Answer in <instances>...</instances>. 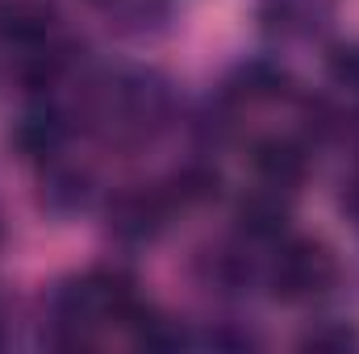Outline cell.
Wrapping results in <instances>:
<instances>
[{
  "label": "cell",
  "mask_w": 359,
  "mask_h": 354,
  "mask_svg": "<svg viewBox=\"0 0 359 354\" xmlns=\"http://www.w3.org/2000/svg\"><path fill=\"white\" fill-rule=\"evenodd\" d=\"M38 204L55 217H67V213H80L88 204V171L80 167H67V163H55L46 176H42V192H38Z\"/></svg>",
  "instance_id": "9"
},
{
  "label": "cell",
  "mask_w": 359,
  "mask_h": 354,
  "mask_svg": "<svg viewBox=\"0 0 359 354\" xmlns=\"http://www.w3.org/2000/svg\"><path fill=\"white\" fill-rule=\"evenodd\" d=\"M63 138H67V117L46 104L21 113V121L8 134V142L21 150V159H50V155H59Z\"/></svg>",
  "instance_id": "6"
},
{
  "label": "cell",
  "mask_w": 359,
  "mask_h": 354,
  "mask_svg": "<svg viewBox=\"0 0 359 354\" xmlns=\"http://www.w3.org/2000/svg\"><path fill=\"white\" fill-rule=\"evenodd\" d=\"M347 129H351V138H355V146H359V113L351 117V121H347Z\"/></svg>",
  "instance_id": "16"
},
{
  "label": "cell",
  "mask_w": 359,
  "mask_h": 354,
  "mask_svg": "<svg viewBox=\"0 0 359 354\" xmlns=\"http://www.w3.org/2000/svg\"><path fill=\"white\" fill-rule=\"evenodd\" d=\"M268 283L276 300H288V304L318 300L339 283V259L318 238H292L276 250L268 267Z\"/></svg>",
  "instance_id": "1"
},
{
  "label": "cell",
  "mask_w": 359,
  "mask_h": 354,
  "mask_svg": "<svg viewBox=\"0 0 359 354\" xmlns=\"http://www.w3.org/2000/svg\"><path fill=\"white\" fill-rule=\"evenodd\" d=\"M326 76L347 92H359V42H339L326 55Z\"/></svg>",
  "instance_id": "13"
},
{
  "label": "cell",
  "mask_w": 359,
  "mask_h": 354,
  "mask_svg": "<svg viewBox=\"0 0 359 354\" xmlns=\"http://www.w3.org/2000/svg\"><path fill=\"white\" fill-rule=\"evenodd\" d=\"M55 29L50 0H0V38L8 46H38Z\"/></svg>",
  "instance_id": "7"
},
{
  "label": "cell",
  "mask_w": 359,
  "mask_h": 354,
  "mask_svg": "<svg viewBox=\"0 0 359 354\" xmlns=\"http://www.w3.org/2000/svg\"><path fill=\"white\" fill-rule=\"evenodd\" d=\"M339 208L343 213H351L359 221V167H355V176L351 179H343V192H339Z\"/></svg>",
  "instance_id": "15"
},
{
  "label": "cell",
  "mask_w": 359,
  "mask_h": 354,
  "mask_svg": "<svg viewBox=\"0 0 359 354\" xmlns=\"http://www.w3.org/2000/svg\"><path fill=\"white\" fill-rule=\"evenodd\" d=\"M163 192H168V200H172V208H196V204H209V200H217V192H222V176L209 167V163H184L176 176L163 183Z\"/></svg>",
  "instance_id": "11"
},
{
  "label": "cell",
  "mask_w": 359,
  "mask_h": 354,
  "mask_svg": "<svg viewBox=\"0 0 359 354\" xmlns=\"http://www.w3.org/2000/svg\"><path fill=\"white\" fill-rule=\"evenodd\" d=\"M109 234L130 242V246H142V242H155L172 217V200L163 187H121L113 200H109Z\"/></svg>",
  "instance_id": "2"
},
{
  "label": "cell",
  "mask_w": 359,
  "mask_h": 354,
  "mask_svg": "<svg viewBox=\"0 0 359 354\" xmlns=\"http://www.w3.org/2000/svg\"><path fill=\"white\" fill-rule=\"evenodd\" d=\"M334 0H255V17L268 34L280 38H309L330 25Z\"/></svg>",
  "instance_id": "5"
},
{
  "label": "cell",
  "mask_w": 359,
  "mask_h": 354,
  "mask_svg": "<svg viewBox=\"0 0 359 354\" xmlns=\"http://www.w3.org/2000/svg\"><path fill=\"white\" fill-rule=\"evenodd\" d=\"M284 92H288V71H284L280 63H271V59H251V63H243V67L234 71L226 96L255 104V100H276V96H284Z\"/></svg>",
  "instance_id": "10"
},
{
  "label": "cell",
  "mask_w": 359,
  "mask_h": 354,
  "mask_svg": "<svg viewBox=\"0 0 359 354\" xmlns=\"http://www.w3.org/2000/svg\"><path fill=\"white\" fill-rule=\"evenodd\" d=\"M251 171L264 187L297 192L309 176V150H305V142H297L288 134H268L251 146Z\"/></svg>",
  "instance_id": "3"
},
{
  "label": "cell",
  "mask_w": 359,
  "mask_h": 354,
  "mask_svg": "<svg viewBox=\"0 0 359 354\" xmlns=\"http://www.w3.org/2000/svg\"><path fill=\"white\" fill-rule=\"evenodd\" d=\"M234 221H238V234L251 242V246H268L280 242L284 229H288V192L280 187H255L238 200L234 208Z\"/></svg>",
  "instance_id": "4"
},
{
  "label": "cell",
  "mask_w": 359,
  "mask_h": 354,
  "mask_svg": "<svg viewBox=\"0 0 359 354\" xmlns=\"http://www.w3.org/2000/svg\"><path fill=\"white\" fill-rule=\"evenodd\" d=\"M355 342H359V334L351 325H343V321H322V325H313L301 338L305 351H318V354H343V351H351Z\"/></svg>",
  "instance_id": "12"
},
{
  "label": "cell",
  "mask_w": 359,
  "mask_h": 354,
  "mask_svg": "<svg viewBox=\"0 0 359 354\" xmlns=\"http://www.w3.org/2000/svg\"><path fill=\"white\" fill-rule=\"evenodd\" d=\"M301 117H305V129L313 134V138H339V134H347V117L330 104V100H309L305 108H301Z\"/></svg>",
  "instance_id": "14"
},
{
  "label": "cell",
  "mask_w": 359,
  "mask_h": 354,
  "mask_svg": "<svg viewBox=\"0 0 359 354\" xmlns=\"http://www.w3.org/2000/svg\"><path fill=\"white\" fill-rule=\"evenodd\" d=\"M196 275H201V283L209 288V292H243L251 279H255V263H251V255H247V246H230V242H222V246H209V250H201V259H196Z\"/></svg>",
  "instance_id": "8"
}]
</instances>
